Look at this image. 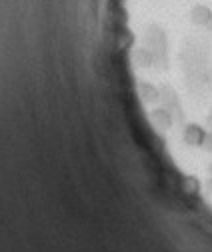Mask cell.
Instances as JSON below:
<instances>
[{
  "mask_svg": "<svg viewBox=\"0 0 212 252\" xmlns=\"http://www.w3.org/2000/svg\"><path fill=\"white\" fill-rule=\"evenodd\" d=\"M204 136H206V128L200 124H196V122L186 124L184 130H182V140L190 148H200L202 142H204Z\"/></svg>",
  "mask_w": 212,
  "mask_h": 252,
  "instance_id": "6da1fadb",
  "label": "cell"
},
{
  "mask_svg": "<svg viewBox=\"0 0 212 252\" xmlns=\"http://www.w3.org/2000/svg\"><path fill=\"white\" fill-rule=\"evenodd\" d=\"M150 120H152V124L156 126L158 130H170L172 124H174V116L170 110L166 108H154L152 112H150Z\"/></svg>",
  "mask_w": 212,
  "mask_h": 252,
  "instance_id": "7a4b0ae2",
  "label": "cell"
},
{
  "mask_svg": "<svg viewBox=\"0 0 212 252\" xmlns=\"http://www.w3.org/2000/svg\"><path fill=\"white\" fill-rule=\"evenodd\" d=\"M130 58H132V62H134L138 68H150V66H154V56H152V52H150L146 46L132 48Z\"/></svg>",
  "mask_w": 212,
  "mask_h": 252,
  "instance_id": "3957f363",
  "label": "cell"
},
{
  "mask_svg": "<svg viewBox=\"0 0 212 252\" xmlns=\"http://www.w3.org/2000/svg\"><path fill=\"white\" fill-rule=\"evenodd\" d=\"M138 90H140V96H142V100H144L146 104H154V102L160 100V88L154 86V84H150V82H140Z\"/></svg>",
  "mask_w": 212,
  "mask_h": 252,
  "instance_id": "277c9868",
  "label": "cell"
},
{
  "mask_svg": "<svg viewBox=\"0 0 212 252\" xmlns=\"http://www.w3.org/2000/svg\"><path fill=\"white\" fill-rule=\"evenodd\" d=\"M184 188H186V192H198L200 182L194 176H188V178H184Z\"/></svg>",
  "mask_w": 212,
  "mask_h": 252,
  "instance_id": "5b68a950",
  "label": "cell"
},
{
  "mask_svg": "<svg viewBox=\"0 0 212 252\" xmlns=\"http://www.w3.org/2000/svg\"><path fill=\"white\" fill-rule=\"evenodd\" d=\"M202 150H206V152H212V132H206V136H204V142H202V146H200Z\"/></svg>",
  "mask_w": 212,
  "mask_h": 252,
  "instance_id": "8992f818",
  "label": "cell"
},
{
  "mask_svg": "<svg viewBox=\"0 0 212 252\" xmlns=\"http://www.w3.org/2000/svg\"><path fill=\"white\" fill-rule=\"evenodd\" d=\"M206 128H208L206 132H212V114L206 116Z\"/></svg>",
  "mask_w": 212,
  "mask_h": 252,
  "instance_id": "52a82bcc",
  "label": "cell"
},
{
  "mask_svg": "<svg viewBox=\"0 0 212 252\" xmlns=\"http://www.w3.org/2000/svg\"><path fill=\"white\" fill-rule=\"evenodd\" d=\"M206 190H208V194L212 196V176H210V178L206 180Z\"/></svg>",
  "mask_w": 212,
  "mask_h": 252,
  "instance_id": "ba28073f",
  "label": "cell"
},
{
  "mask_svg": "<svg viewBox=\"0 0 212 252\" xmlns=\"http://www.w3.org/2000/svg\"><path fill=\"white\" fill-rule=\"evenodd\" d=\"M208 174H210V176H212V162H210V164H208Z\"/></svg>",
  "mask_w": 212,
  "mask_h": 252,
  "instance_id": "9c48e42d",
  "label": "cell"
},
{
  "mask_svg": "<svg viewBox=\"0 0 212 252\" xmlns=\"http://www.w3.org/2000/svg\"><path fill=\"white\" fill-rule=\"evenodd\" d=\"M210 114H212V106H210Z\"/></svg>",
  "mask_w": 212,
  "mask_h": 252,
  "instance_id": "30bf717a",
  "label": "cell"
},
{
  "mask_svg": "<svg viewBox=\"0 0 212 252\" xmlns=\"http://www.w3.org/2000/svg\"><path fill=\"white\" fill-rule=\"evenodd\" d=\"M210 66H212V64H210Z\"/></svg>",
  "mask_w": 212,
  "mask_h": 252,
  "instance_id": "8fae6325",
  "label": "cell"
}]
</instances>
